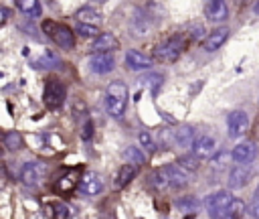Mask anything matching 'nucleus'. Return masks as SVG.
I'll list each match as a JSON object with an SVG mask.
<instances>
[{
    "label": "nucleus",
    "mask_w": 259,
    "mask_h": 219,
    "mask_svg": "<svg viewBox=\"0 0 259 219\" xmlns=\"http://www.w3.org/2000/svg\"><path fill=\"white\" fill-rule=\"evenodd\" d=\"M188 172L182 164H166L154 172L152 180L158 189H184L190 180Z\"/></svg>",
    "instance_id": "obj_1"
},
{
    "label": "nucleus",
    "mask_w": 259,
    "mask_h": 219,
    "mask_svg": "<svg viewBox=\"0 0 259 219\" xmlns=\"http://www.w3.org/2000/svg\"><path fill=\"white\" fill-rule=\"evenodd\" d=\"M127 105V87L121 81H113L105 89V110L111 118H121Z\"/></svg>",
    "instance_id": "obj_2"
},
{
    "label": "nucleus",
    "mask_w": 259,
    "mask_h": 219,
    "mask_svg": "<svg viewBox=\"0 0 259 219\" xmlns=\"http://www.w3.org/2000/svg\"><path fill=\"white\" fill-rule=\"evenodd\" d=\"M182 51H184V41H182V36L174 34L154 49V59L160 63H174L182 55Z\"/></svg>",
    "instance_id": "obj_3"
},
{
    "label": "nucleus",
    "mask_w": 259,
    "mask_h": 219,
    "mask_svg": "<svg viewBox=\"0 0 259 219\" xmlns=\"http://www.w3.org/2000/svg\"><path fill=\"white\" fill-rule=\"evenodd\" d=\"M42 28H45L47 34H51V39L59 47H63V49H73L75 47V34H73V30L69 26L57 24L53 20H47V22H42Z\"/></svg>",
    "instance_id": "obj_4"
},
{
    "label": "nucleus",
    "mask_w": 259,
    "mask_h": 219,
    "mask_svg": "<svg viewBox=\"0 0 259 219\" xmlns=\"http://www.w3.org/2000/svg\"><path fill=\"white\" fill-rule=\"evenodd\" d=\"M47 172H49L47 162H42V160H30V162H26V164L22 166V170H20V180H22L26 187H38V185L45 180Z\"/></svg>",
    "instance_id": "obj_5"
},
{
    "label": "nucleus",
    "mask_w": 259,
    "mask_h": 219,
    "mask_svg": "<svg viewBox=\"0 0 259 219\" xmlns=\"http://www.w3.org/2000/svg\"><path fill=\"white\" fill-rule=\"evenodd\" d=\"M235 197L229 193V191H217L212 195H208L204 199V207H206V213L210 217H221V213L227 209V205L233 201Z\"/></svg>",
    "instance_id": "obj_6"
},
{
    "label": "nucleus",
    "mask_w": 259,
    "mask_h": 219,
    "mask_svg": "<svg viewBox=\"0 0 259 219\" xmlns=\"http://www.w3.org/2000/svg\"><path fill=\"white\" fill-rule=\"evenodd\" d=\"M65 87H63V83H59V81H47V85H45V93H42V101H45V105L47 107H51V110H57V107H61L63 105V101H65Z\"/></svg>",
    "instance_id": "obj_7"
},
{
    "label": "nucleus",
    "mask_w": 259,
    "mask_h": 219,
    "mask_svg": "<svg viewBox=\"0 0 259 219\" xmlns=\"http://www.w3.org/2000/svg\"><path fill=\"white\" fill-rule=\"evenodd\" d=\"M249 128V116L243 110H235L227 118V130L231 138H241Z\"/></svg>",
    "instance_id": "obj_8"
},
{
    "label": "nucleus",
    "mask_w": 259,
    "mask_h": 219,
    "mask_svg": "<svg viewBox=\"0 0 259 219\" xmlns=\"http://www.w3.org/2000/svg\"><path fill=\"white\" fill-rule=\"evenodd\" d=\"M113 67H115V59L111 53H93L89 57V69L97 75H105L113 71Z\"/></svg>",
    "instance_id": "obj_9"
},
{
    "label": "nucleus",
    "mask_w": 259,
    "mask_h": 219,
    "mask_svg": "<svg viewBox=\"0 0 259 219\" xmlns=\"http://www.w3.org/2000/svg\"><path fill=\"white\" fill-rule=\"evenodd\" d=\"M255 156H257V146L253 142H241L231 152V158L237 164H251L255 160Z\"/></svg>",
    "instance_id": "obj_10"
},
{
    "label": "nucleus",
    "mask_w": 259,
    "mask_h": 219,
    "mask_svg": "<svg viewBox=\"0 0 259 219\" xmlns=\"http://www.w3.org/2000/svg\"><path fill=\"white\" fill-rule=\"evenodd\" d=\"M103 191V180L99 174L95 172H85L81 182H79V193L85 195V197H95Z\"/></svg>",
    "instance_id": "obj_11"
},
{
    "label": "nucleus",
    "mask_w": 259,
    "mask_h": 219,
    "mask_svg": "<svg viewBox=\"0 0 259 219\" xmlns=\"http://www.w3.org/2000/svg\"><path fill=\"white\" fill-rule=\"evenodd\" d=\"M204 14H206V18L212 20V22H223V20H227V16H229V6H227L225 0H206V4H204Z\"/></svg>",
    "instance_id": "obj_12"
},
{
    "label": "nucleus",
    "mask_w": 259,
    "mask_h": 219,
    "mask_svg": "<svg viewBox=\"0 0 259 219\" xmlns=\"http://www.w3.org/2000/svg\"><path fill=\"white\" fill-rule=\"evenodd\" d=\"M192 152L198 158H210L217 152V140L212 136H196L192 142Z\"/></svg>",
    "instance_id": "obj_13"
},
{
    "label": "nucleus",
    "mask_w": 259,
    "mask_h": 219,
    "mask_svg": "<svg viewBox=\"0 0 259 219\" xmlns=\"http://www.w3.org/2000/svg\"><path fill=\"white\" fill-rule=\"evenodd\" d=\"M251 168L247 164H237L231 172H229V187L231 189H243L249 180H251Z\"/></svg>",
    "instance_id": "obj_14"
},
{
    "label": "nucleus",
    "mask_w": 259,
    "mask_h": 219,
    "mask_svg": "<svg viewBox=\"0 0 259 219\" xmlns=\"http://www.w3.org/2000/svg\"><path fill=\"white\" fill-rule=\"evenodd\" d=\"M91 49H93V53H113V51L119 49V41H117V36H113L109 32H103V34L95 36Z\"/></svg>",
    "instance_id": "obj_15"
},
{
    "label": "nucleus",
    "mask_w": 259,
    "mask_h": 219,
    "mask_svg": "<svg viewBox=\"0 0 259 219\" xmlns=\"http://www.w3.org/2000/svg\"><path fill=\"white\" fill-rule=\"evenodd\" d=\"M227 39H229V28L227 26H221V28H214V30H210V34L204 39V43H202V47H204V51H217V49H221L225 43H227Z\"/></svg>",
    "instance_id": "obj_16"
},
{
    "label": "nucleus",
    "mask_w": 259,
    "mask_h": 219,
    "mask_svg": "<svg viewBox=\"0 0 259 219\" xmlns=\"http://www.w3.org/2000/svg\"><path fill=\"white\" fill-rule=\"evenodd\" d=\"M125 65L132 71H144V69L152 67V61H150V57H146L140 51H127L125 53Z\"/></svg>",
    "instance_id": "obj_17"
},
{
    "label": "nucleus",
    "mask_w": 259,
    "mask_h": 219,
    "mask_svg": "<svg viewBox=\"0 0 259 219\" xmlns=\"http://www.w3.org/2000/svg\"><path fill=\"white\" fill-rule=\"evenodd\" d=\"M194 140H196V128L192 126H180L172 132V144L176 146H192Z\"/></svg>",
    "instance_id": "obj_18"
},
{
    "label": "nucleus",
    "mask_w": 259,
    "mask_h": 219,
    "mask_svg": "<svg viewBox=\"0 0 259 219\" xmlns=\"http://www.w3.org/2000/svg\"><path fill=\"white\" fill-rule=\"evenodd\" d=\"M162 83H164V77L160 73H154V71H150V73H146V75L140 77V85H144L146 89H150L152 95H156L160 91Z\"/></svg>",
    "instance_id": "obj_19"
},
{
    "label": "nucleus",
    "mask_w": 259,
    "mask_h": 219,
    "mask_svg": "<svg viewBox=\"0 0 259 219\" xmlns=\"http://www.w3.org/2000/svg\"><path fill=\"white\" fill-rule=\"evenodd\" d=\"M136 176V164H130L125 162L119 170H117V176H115V189H123L125 185H130V180Z\"/></svg>",
    "instance_id": "obj_20"
},
{
    "label": "nucleus",
    "mask_w": 259,
    "mask_h": 219,
    "mask_svg": "<svg viewBox=\"0 0 259 219\" xmlns=\"http://www.w3.org/2000/svg\"><path fill=\"white\" fill-rule=\"evenodd\" d=\"M148 28H150L148 16L142 14V12H136V14L132 16V30H134V34H136V36H144V34L148 32Z\"/></svg>",
    "instance_id": "obj_21"
},
{
    "label": "nucleus",
    "mask_w": 259,
    "mask_h": 219,
    "mask_svg": "<svg viewBox=\"0 0 259 219\" xmlns=\"http://www.w3.org/2000/svg\"><path fill=\"white\" fill-rule=\"evenodd\" d=\"M75 16H77L79 22H91V24H99V22H101V14H99L95 8H89V6L79 8Z\"/></svg>",
    "instance_id": "obj_22"
},
{
    "label": "nucleus",
    "mask_w": 259,
    "mask_h": 219,
    "mask_svg": "<svg viewBox=\"0 0 259 219\" xmlns=\"http://www.w3.org/2000/svg\"><path fill=\"white\" fill-rule=\"evenodd\" d=\"M16 6L20 12L32 16V18L40 16V2L38 0H16Z\"/></svg>",
    "instance_id": "obj_23"
},
{
    "label": "nucleus",
    "mask_w": 259,
    "mask_h": 219,
    "mask_svg": "<svg viewBox=\"0 0 259 219\" xmlns=\"http://www.w3.org/2000/svg\"><path fill=\"white\" fill-rule=\"evenodd\" d=\"M247 211V207H245V203L241 201V199H233L229 205H227V209L221 213V217H241L243 213Z\"/></svg>",
    "instance_id": "obj_24"
},
{
    "label": "nucleus",
    "mask_w": 259,
    "mask_h": 219,
    "mask_svg": "<svg viewBox=\"0 0 259 219\" xmlns=\"http://www.w3.org/2000/svg\"><path fill=\"white\" fill-rule=\"evenodd\" d=\"M196 207H198V201L194 197H180L176 201V209H180L184 215H196Z\"/></svg>",
    "instance_id": "obj_25"
},
{
    "label": "nucleus",
    "mask_w": 259,
    "mask_h": 219,
    "mask_svg": "<svg viewBox=\"0 0 259 219\" xmlns=\"http://www.w3.org/2000/svg\"><path fill=\"white\" fill-rule=\"evenodd\" d=\"M123 160H127L130 164L140 166V164H144V162H146V156H144V152H142V150H138L136 146H127V148L123 150Z\"/></svg>",
    "instance_id": "obj_26"
},
{
    "label": "nucleus",
    "mask_w": 259,
    "mask_h": 219,
    "mask_svg": "<svg viewBox=\"0 0 259 219\" xmlns=\"http://www.w3.org/2000/svg\"><path fill=\"white\" fill-rule=\"evenodd\" d=\"M36 63H40L38 67H45V69H59V67H61V59H59L53 51H45L42 57H40Z\"/></svg>",
    "instance_id": "obj_27"
},
{
    "label": "nucleus",
    "mask_w": 259,
    "mask_h": 219,
    "mask_svg": "<svg viewBox=\"0 0 259 219\" xmlns=\"http://www.w3.org/2000/svg\"><path fill=\"white\" fill-rule=\"evenodd\" d=\"M20 146H22V136H20L18 132H6V134H4V148H6V150L14 152V150H18Z\"/></svg>",
    "instance_id": "obj_28"
},
{
    "label": "nucleus",
    "mask_w": 259,
    "mask_h": 219,
    "mask_svg": "<svg viewBox=\"0 0 259 219\" xmlns=\"http://www.w3.org/2000/svg\"><path fill=\"white\" fill-rule=\"evenodd\" d=\"M55 189L57 193H71L75 189V176L67 174V176H61L57 182H55Z\"/></svg>",
    "instance_id": "obj_29"
},
{
    "label": "nucleus",
    "mask_w": 259,
    "mask_h": 219,
    "mask_svg": "<svg viewBox=\"0 0 259 219\" xmlns=\"http://www.w3.org/2000/svg\"><path fill=\"white\" fill-rule=\"evenodd\" d=\"M75 30H77V34H81V36H99L97 24H91V22H79Z\"/></svg>",
    "instance_id": "obj_30"
},
{
    "label": "nucleus",
    "mask_w": 259,
    "mask_h": 219,
    "mask_svg": "<svg viewBox=\"0 0 259 219\" xmlns=\"http://www.w3.org/2000/svg\"><path fill=\"white\" fill-rule=\"evenodd\" d=\"M178 164H182L186 170H196V168H198V156L192 152L190 156H182V158L178 160Z\"/></svg>",
    "instance_id": "obj_31"
},
{
    "label": "nucleus",
    "mask_w": 259,
    "mask_h": 219,
    "mask_svg": "<svg viewBox=\"0 0 259 219\" xmlns=\"http://www.w3.org/2000/svg\"><path fill=\"white\" fill-rule=\"evenodd\" d=\"M138 140H140V144L148 150V152H154L156 150V146H154V140H152V136L148 134V132H140L138 134Z\"/></svg>",
    "instance_id": "obj_32"
},
{
    "label": "nucleus",
    "mask_w": 259,
    "mask_h": 219,
    "mask_svg": "<svg viewBox=\"0 0 259 219\" xmlns=\"http://www.w3.org/2000/svg\"><path fill=\"white\" fill-rule=\"evenodd\" d=\"M53 215H55V219H67V217L71 215V209H69L65 203H59V205H55Z\"/></svg>",
    "instance_id": "obj_33"
},
{
    "label": "nucleus",
    "mask_w": 259,
    "mask_h": 219,
    "mask_svg": "<svg viewBox=\"0 0 259 219\" xmlns=\"http://www.w3.org/2000/svg\"><path fill=\"white\" fill-rule=\"evenodd\" d=\"M91 134H93V122H91V120H87V122H85V126H83L81 136H83V140H91Z\"/></svg>",
    "instance_id": "obj_34"
},
{
    "label": "nucleus",
    "mask_w": 259,
    "mask_h": 219,
    "mask_svg": "<svg viewBox=\"0 0 259 219\" xmlns=\"http://www.w3.org/2000/svg\"><path fill=\"white\" fill-rule=\"evenodd\" d=\"M247 213L251 217H259V199H253V203L247 207Z\"/></svg>",
    "instance_id": "obj_35"
},
{
    "label": "nucleus",
    "mask_w": 259,
    "mask_h": 219,
    "mask_svg": "<svg viewBox=\"0 0 259 219\" xmlns=\"http://www.w3.org/2000/svg\"><path fill=\"white\" fill-rule=\"evenodd\" d=\"M8 16H10V10H8L6 6H2V20H0V24H2V26L6 24V20H8Z\"/></svg>",
    "instance_id": "obj_36"
},
{
    "label": "nucleus",
    "mask_w": 259,
    "mask_h": 219,
    "mask_svg": "<svg viewBox=\"0 0 259 219\" xmlns=\"http://www.w3.org/2000/svg\"><path fill=\"white\" fill-rule=\"evenodd\" d=\"M190 34H192V39H200L202 36V26H194Z\"/></svg>",
    "instance_id": "obj_37"
},
{
    "label": "nucleus",
    "mask_w": 259,
    "mask_h": 219,
    "mask_svg": "<svg viewBox=\"0 0 259 219\" xmlns=\"http://www.w3.org/2000/svg\"><path fill=\"white\" fill-rule=\"evenodd\" d=\"M255 14H257V16H259V2H257V4H255Z\"/></svg>",
    "instance_id": "obj_38"
},
{
    "label": "nucleus",
    "mask_w": 259,
    "mask_h": 219,
    "mask_svg": "<svg viewBox=\"0 0 259 219\" xmlns=\"http://www.w3.org/2000/svg\"><path fill=\"white\" fill-rule=\"evenodd\" d=\"M255 199H259V187L255 189Z\"/></svg>",
    "instance_id": "obj_39"
}]
</instances>
